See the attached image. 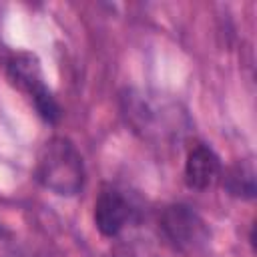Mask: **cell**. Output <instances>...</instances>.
<instances>
[{
	"instance_id": "1",
	"label": "cell",
	"mask_w": 257,
	"mask_h": 257,
	"mask_svg": "<svg viewBox=\"0 0 257 257\" xmlns=\"http://www.w3.org/2000/svg\"><path fill=\"white\" fill-rule=\"evenodd\" d=\"M34 173L44 189L60 197H72L84 185L82 157L64 137H52L42 145Z\"/></svg>"
},
{
	"instance_id": "2",
	"label": "cell",
	"mask_w": 257,
	"mask_h": 257,
	"mask_svg": "<svg viewBox=\"0 0 257 257\" xmlns=\"http://www.w3.org/2000/svg\"><path fill=\"white\" fill-rule=\"evenodd\" d=\"M8 80L22 92H26L36 108V112L46 122H56L60 118V106L46 88L40 72V64L32 54H16L8 62Z\"/></svg>"
},
{
	"instance_id": "3",
	"label": "cell",
	"mask_w": 257,
	"mask_h": 257,
	"mask_svg": "<svg viewBox=\"0 0 257 257\" xmlns=\"http://www.w3.org/2000/svg\"><path fill=\"white\" fill-rule=\"evenodd\" d=\"M161 229L179 249H197L209 239L205 221L187 205H171L161 215Z\"/></svg>"
},
{
	"instance_id": "4",
	"label": "cell",
	"mask_w": 257,
	"mask_h": 257,
	"mask_svg": "<svg viewBox=\"0 0 257 257\" xmlns=\"http://www.w3.org/2000/svg\"><path fill=\"white\" fill-rule=\"evenodd\" d=\"M131 219L128 201L114 189H104L94 203V225L104 237L118 235Z\"/></svg>"
},
{
	"instance_id": "5",
	"label": "cell",
	"mask_w": 257,
	"mask_h": 257,
	"mask_svg": "<svg viewBox=\"0 0 257 257\" xmlns=\"http://www.w3.org/2000/svg\"><path fill=\"white\" fill-rule=\"evenodd\" d=\"M221 175V161L207 145H195L185 163V181L193 189H209Z\"/></svg>"
},
{
	"instance_id": "6",
	"label": "cell",
	"mask_w": 257,
	"mask_h": 257,
	"mask_svg": "<svg viewBox=\"0 0 257 257\" xmlns=\"http://www.w3.org/2000/svg\"><path fill=\"white\" fill-rule=\"evenodd\" d=\"M223 185L229 191V195L239 199H253L257 193L255 185V167L251 161H241L225 171Z\"/></svg>"
}]
</instances>
